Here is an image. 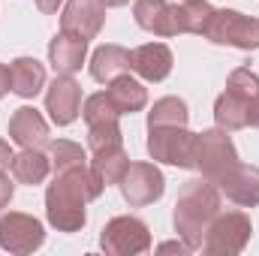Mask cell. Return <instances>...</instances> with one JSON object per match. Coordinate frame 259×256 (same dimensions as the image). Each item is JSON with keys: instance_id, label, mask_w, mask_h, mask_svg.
Returning a JSON list of instances; mask_svg holds the SVG:
<instances>
[{"instance_id": "obj_1", "label": "cell", "mask_w": 259, "mask_h": 256, "mask_svg": "<svg viewBox=\"0 0 259 256\" xmlns=\"http://www.w3.org/2000/svg\"><path fill=\"white\" fill-rule=\"evenodd\" d=\"M106 184L91 172V163L55 172V181L46 190V217L58 232H78L88 223L84 205L100 199Z\"/></svg>"}, {"instance_id": "obj_2", "label": "cell", "mask_w": 259, "mask_h": 256, "mask_svg": "<svg viewBox=\"0 0 259 256\" xmlns=\"http://www.w3.org/2000/svg\"><path fill=\"white\" fill-rule=\"evenodd\" d=\"M217 214H220V187L208 178H193L181 187L178 199H175L172 226H175L178 238L187 241L190 250H202L205 232Z\"/></svg>"}, {"instance_id": "obj_3", "label": "cell", "mask_w": 259, "mask_h": 256, "mask_svg": "<svg viewBox=\"0 0 259 256\" xmlns=\"http://www.w3.org/2000/svg\"><path fill=\"white\" fill-rule=\"evenodd\" d=\"M238 166V151L229 139L226 130H202L196 133V142H193V169L202 172V178L208 181H220L229 169Z\"/></svg>"}, {"instance_id": "obj_4", "label": "cell", "mask_w": 259, "mask_h": 256, "mask_svg": "<svg viewBox=\"0 0 259 256\" xmlns=\"http://www.w3.org/2000/svg\"><path fill=\"white\" fill-rule=\"evenodd\" d=\"M205 39H211L214 46H232L241 52H256L259 21L238 12V9H214L211 21L205 27Z\"/></svg>"}, {"instance_id": "obj_5", "label": "cell", "mask_w": 259, "mask_h": 256, "mask_svg": "<svg viewBox=\"0 0 259 256\" xmlns=\"http://www.w3.org/2000/svg\"><path fill=\"white\" fill-rule=\"evenodd\" d=\"M253 235V223L244 211H220L205 232L202 250L208 256H238Z\"/></svg>"}, {"instance_id": "obj_6", "label": "cell", "mask_w": 259, "mask_h": 256, "mask_svg": "<svg viewBox=\"0 0 259 256\" xmlns=\"http://www.w3.org/2000/svg\"><path fill=\"white\" fill-rule=\"evenodd\" d=\"M100 247L109 256H139L151 250V229L145 220L121 214L112 217L100 232Z\"/></svg>"}, {"instance_id": "obj_7", "label": "cell", "mask_w": 259, "mask_h": 256, "mask_svg": "<svg viewBox=\"0 0 259 256\" xmlns=\"http://www.w3.org/2000/svg\"><path fill=\"white\" fill-rule=\"evenodd\" d=\"M196 133L187 127H148V154L154 163L193 169Z\"/></svg>"}, {"instance_id": "obj_8", "label": "cell", "mask_w": 259, "mask_h": 256, "mask_svg": "<svg viewBox=\"0 0 259 256\" xmlns=\"http://www.w3.org/2000/svg\"><path fill=\"white\" fill-rule=\"evenodd\" d=\"M118 187L130 208H145V205H154L157 199H163L166 178L154 163H130Z\"/></svg>"}, {"instance_id": "obj_9", "label": "cell", "mask_w": 259, "mask_h": 256, "mask_svg": "<svg viewBox=\"0 0 259 256\" xmlns=\"http://www.w3.org/2000/svg\"><path fill=\"white\" fill-rule=\"evenodd\" d=\"M46 241V229L36 217L21 214V211H9L0 217V247L9 253H33L39 250Z\"/></svg>"}, {"instance_id": "obj_10", "label": "cell", "mask_w": 259, "mask_h": 256, "mask_svg": "<svg viewBox=\"0 0 259 256\" xmlns=\"http://www.w3.org/2000/svg\"><path fill=\"white\" fill-rule=\"evenodd\" d=\"M46 112L52 124L69 127L81 115V84L72 75H58L46 91Z\"/></svg>"}, {"instance_id": "obj_11", "label": "cell", "mask_w": 259, "mask_h": 256, "mask_svg": "<svg viewBox=\"0 0 259 256\" xmlns=\"http://www.w3.org/2000/svg\"><path fill=\"white\" fill-rule=\"evenodd\" d=\"M103 21H106V6L100 0H66L61 12V30L81 39H94L103 30Z\"/></svg>"}, {"instance_id": "obj_12", "label": "cell", "mask_w": 259, "mask_h": 256, "mask_svg": "<svg viewBox=\"0 0 259 256\" xmlns=\"http://www.w3.org/2000/svg\"><path fill=\"white\" fill-rule=\"evenodd\" d=\"M133 15L136 24L154 36H178V6L169 0H136Z\"/></svg>"}, {"instance_id": "obj_13", "label": "cell", "mask_w": 259, "mask_h": 256, "mask_svg": "<svg viewBox=\"0 0 259 256\" xmlns=\"http://www.w3.org/2000/svg\"><path fill=\"white\" fill-rule=\"evenodd\" d=\"M220 193L241 205V208H256L259 205V166H244L238 163L235 169H229L220 181H217Z\"/></svg>"}, {"instance_id": "obj_14", "label": "cell", "mask_w": 259, "mask_h": 256, "mask_svg": "<svg viewBox=\"0 0 259 256\" xmlns=\"http://www.w3.org/2000/svg\"><path fill=\"white\" fill-rule=\"evenodd\" d=\"M9 139L21 148H49V142H52L46 118L33 106L15 109V115L9 118Z\"/></svg>"}, {"instance_id": "obj_15", "label": "cell", "mask_w": 259, "mask_h": 256, "mask_svg": "<svg viewBox=\"0 0 259 256\" xmlns=\"http://www.w3.org/2000/svg\"><path fill=\"white\" fill-rule=\"evenodd\" d=\"M88 58V39L81 36H72V33H58L52 42H49V64L58 75H72L78 72L81 64Z\"/></svg>"}, {"instance_id": "obj_16", "label": "cell", "mask_w": 259, "mask_h": 256, "mask_svg": "<svg viewBox=\"0 0 259 256\" xmlns=\"http://www.w3.org/2000/svg\"><path fill=\"white\" fill-rule=\"evenodd\" d=\"M172 49L166 42H145L133 52V72H139L145 81H163L172 72Z\"/></svg>"}, {"instance_id": "obj_17", "label": "cell", "mask_w": 259, "mask_h": 256, "mask_svg": "<svg viewBox=\"0 0 259 256\" xmlns=\"http://www.w3.org/2000/svg\"><path fill=\"white\" fill-rule=\"evenodd\" d=\"M130 69H133V52H127L124 46L109 42V46L94 49V55H91V75L100 84H109L112 78L124 75Z\"/></svg>"}, {"instance_id": "obj_18", "label": "cell", "mask_w": 259, "mask_h": 256, "mask_svg": "<svg viewBox=\"0 0 259 256\" xmlns=\"http://www.w3.org/2000/svg\"><path fill=\"white\" fill-rule=\"evenodd\" d=\"M9 172L18 184H27V187H36L49 178L52 172V157L42 154V148H21V154L12 157L9 163Z\"/></svg>"}, {"instance_id": "obj_19", "label": "cell", "mask_w": 259, "mask_h": 256, "mask_svg": "<svg viewBox=\"0 0 259 256\" xmlns=\"http://www.w3.org/2000/svg\"><path fill=\"white\" fill-rule=\"evenodd\" d=\"M106 94H109V100L115 103V109H118L121 115L142 112V109L148 106V88H145L139 78H133L130 72L112 78V81L106 84Z\"/></svg>"}, {"instance_id": "obj_20", "label": "cell", "mask_w": 259, "mask_h": 256, "mask_svg": "<svg viewBox=\"0 0 259 256\" xmlns=\"http://www.w3.org/2000/svg\"><path fill=\"white\" fill-rule=\"evenodd\" d=\"M9 72H12V94H18L21 100H33L46 88V66L36 58H15L9 64Z\"/></svg>"}, {"instance_id": "obj_21", "label": "cell", "mask_w": 259, "mask_h": 256, "mask_svg": "<svg viewBox=\"0 0 259 256\" xmlns=\"http://www.w3.org/2000/svg\"><path fill=\"white\" fill-rule=\"evenodd\" d=\"M214 124L226 133L244 130L247 127V100L232 91H223L214 103Z\"/></svg>"}, {"instance_id": "obj_22", "label": "cell", "mask_w": 259, "mask_h": 256, "mask_svg": "<svg viewBox=\"0 0 259 256\" xmlns=\"http://www.w3.org/2000/svg\"><path fill=\"white\" fill-rule=\"evenodd\" d=\"M127 166H130V157H127V151H124V145L121 148H109V151H94V157H91V172L106 187L118 184L124 178Z\"/></svg>"}, {"instance_id": "obj_23", "label": "cell", "mask_w": 259, "mask_h": 256, "mask_svg": "<svg viewBox=\"0 0 259 256\" xmlns=\"http://www.w3.org/2000/svg\"><path fill=\"white\" fill-rule=\"evenodd\" d=\"M187 121H190L187 103L178 97H163L148 112V127H187Z\"/></svg>"}, {"instance_id": "obj_24", "label": "cell", "mask_w": 259, "mask_h": 256, "mask_svg": "<svg viewBox=\"0 0 259 256\" xmlns=\"http://www.w3.org/2000/svg\"><path fill=\"white\" fill-rule=\"evenodd\" d=\"M214 15V6L208 0H184L178 6V33H196L205 36V27Z\"/></svg>"}, {"instance_id": "obj_25", "label": "cell", "mask_w": 259, "mask_h": 256, "mask_svg": "<svg viewBox=\"0 0 259 256\" xmlns=\"http://www.w3.org/2000/svg\"><path fill=\"white\" fill-rule=\"evenodd\" d=\"M49 157H52V169L55 172H64L72 166H84L88 163V151L69 139H58V142H49Z\"/></svg>"}, {"instance_id": "obj_26", "label": "cell", "mask_w": 259, "mask_h": 256, "mask_svg": "<svg viewBox=\"0 0 259 256\" xmlns=\"http://www.w3.org/2000/svg\"><path fill=\"white\" fill-rule=\"evenodd\" d=\"M81 118H84V124L91 127V124H103V121H118L121 112L115 109V103L109 100V94L100 91V94H91V97L84 100V106H81Z\"/></svg>"}, {"instance_id": "obj_27", "label": "cell", "mask_w": 259, "mask_h": 256, "mask_svg": "<svg viewBox=\"0 0 259 256\" xmlns=\"http://www.w3.org/2000/svg\"><path fill=\"white\" fill-rule=\"evenodd\" d=\"M124 145V133L118 127V121H103V124H91L88 127V148L94 151H109V148H121Z\"/></svg>"}, {"instance_id": "obj_28", "label": "cell", "mask_w": 259, "mask_h": 256, "mask_svg": "<svg viewBox=\"0 0 259 256\" xmlns=\"http://www.w3.org/2000/svg\"><path fill=\"white\" fill-rule=\"evenodd\" d=\"M226 91H232V94H238V97H244V100L250 103V97L259 94V75L250 69V66H238V69L229 72Z\"/></svg>"}, {"instance_id": "obj_29", "label": "cell", "mask_w": 259, "mask_h": 256, "mask_svg": "<svg viewBox=\"0 0 259 256\" xmlns=\"http://www.w3.org/2000/svg\"><path fill=\"white\" fill-rule=\"evenodd\" d=\"M12 196H15V184L9 181V175H6V172H0V211L12 202Z\"/></svg>"}, {"instance_id": "obj_30", "label": "cell", "mask_w": 259, "mask_h": 256, "mask_svg": "<svg viewBox=\"0 0 259 256\" xmlns=\"http://www.w3.org/2000/svg\"><path fill=\"white\" fill-rule=\"evenodd\" d=\"M157 253H193L190 247H187V241H163V244H157Z\"/></svg>"}, {"instance_id": "obj_31", "label": "cell", "mask_w": 259, "mask_h": 256, "mask_svg": "<svg viewBox=\"0 0 259 256\" xmlns=\"http://www.w3.org/2000/svg\"><path fill=\"white\" fill-rule=\"evenodd\" d=\"M247 127L259 130V94L250 97V103H247Z\"/></svg>"}, {"instance_id": "obj_32", "label": "cell", "mask_w": 259, "mask_h": 256, "mask_svg": "<svg viewBox=\"0 0 259 256\" xmlns=\"http://www.w3.org/2000/svg\"><path fill=\"white\" fill-rule=\"evenodd\" d=\"M9 91H12V72H9L6 64H0V100H3Z\"/></svg>"}, {"instance_id": "obj_33", "label": "cell", "mask_w": 259, "mask_h": 256, "mask_svg": "<svg viewBox=\"0 0 259 256\" xmlns=\"http://www.w3.org/2000/svg\"><path fill=\"white\" fill-rule=\"evenodd\" d=\"M12 157H15V154L9 151V142H3V139H0V172H6V169H9Z\"/></svg>"}, {"instance_id": "obj_34", "label": "cell", "mask_w": 259, "mask_h": 256, "mask_svg": "<svg viewBox=\"0 0 259 256\" xmlns=\"http://www.w3.org/2000/svg\"><path fill=\"white\" fill-rule=\"evenodd\" d=\"M61 3H64V0H36V9H39L42 15H52V12H58Z\"/></svg>"}, {"instance_id": "obj_35", "label": "cell", "mask_w": 259, "mask_h": 256, "mask_svg": "<svg viewBox=\"0 0 259 256\" xmlns=\"http://www.w3.org/2000/svg\"><path fill=\"white\" fill-rule=\"evenodd\" d=\"M100 3H103L106 9H118V6H127L130 0H100Z\"/></svg>"}]
</instances>
